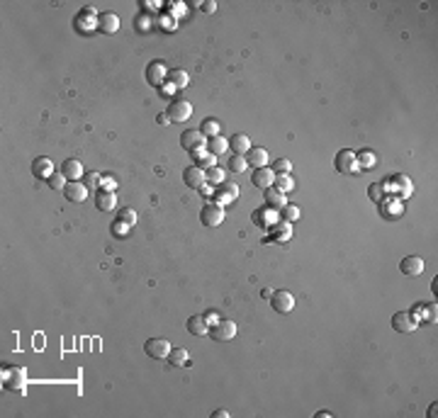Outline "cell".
<instances>
[{
  "label": "cell",
  "mask_w": 438,
  "mask_h": 418,
  "mask_svg": "<svg viewBox=\"0 0 438 418\" xmlns=\"http://www.w3.org/2000/svg\"><path fill=\"white\" fill-rule=\"evenodd\" d=\"M25 384H27V372L25 367H17V365H5L3 367V387L12 391H25Z\"/></svg>",
  "instance_id": "6da1fadb"
},
{
  "label": "cell",
  "mask_w": 438,
  "mask_h": 418,
  "mask_svg": "<svg viewBox=\"0 0 438 418\" xmlns=\"http://www.w3.org/2000/svg\"><path fill=\"white\" fill-rule=\"evenodd\" d=\"M236 331H239V326L234 324V321H229V319H219V321H215V324L210 326L207 335H210L212 341H217V343H229V341L236 338Z\"/></svg>",
  "instance_id": "7a4b0ae2"
},
{
  "label": "cell",
  "mask_w": 438,
  "mask_h": 418,
  "mask_svg": "<svg viewBox=\"0 0 438 418\" xmlns=\"http://www.w3.org/2000/svg\"><path fill=\"white\" fill-rule=\"evenodd\" d=\"M334 166L338 173L344 175H353V173H360V166H358V158H355V151L351 149H341L334 158Z\"/></svg>",
  "instance_id": "3957f363"
},
{
  "label": "cell",
  "mask_w": 438,
  "mask_h": 418,
  "mask_svg": "<svg viewBox=\"0 0 438 418\" xmlns=\"http://www.w3.org/2000/svg\"><path fill=\"white\" fill-rule=\"evenodd\" d=\"M205 139L207 136L200 129H187V131L180 134V146H183V151H187V153L193 156V153H197V151L205 149V144H207Z\"/></svg>",
  "instance_id": "277c9868"
},
{
  "label": "cell",
  "mask_w": 438,
  "mask_h": 418,
  "mask_svg": "<svg viewBox=\"0 0 438 418\" xmlns=\"http://www.w3.org/2000/svg\"><path fill=\"white\" fill-rule=\"evenodd\" d=\"M224 207L222 205H205L202 207V212H200V222H202V226H207V229H217L219 224L224 222Z\"/></svg>",
  "instance_id": "5b68a950"
},
{
  "label": "cell",
  "mask_w": 438,
  "mask_h": 418,
  "mask_svg": "<svg viewBox=\"0 0 438 418\" xmlns=\"http://www.w3.org/2000/svg\"><path fill=\"white\" fill-rule=\"evenodd\" d=\"M392 326L399 333H411L414 328H419V316L414 314V311H397V314L392 316Z\"/></svg>",
  "instance_id": "8992f818"
},
{
  "label": "cell",
  "mask_w": 438,
  "mask_h": 418,
  "mask_svg": "<svg viewBox=\"0 0 438 418\" xmlns=\"http://www.w3.org/2000/svg\"><path fill=\"white\" fill-rule=\"evenodd\" d=\"M271 307L278 311V314H290L295 309V297L290 294L288 289H275L271 294Z\"/></svg>",
  "instance_id": "52a82bcc"
},
{
  "label": "cell",
  "mask_w": 438,
  "mask_h": 418,
  "mask_svg": "<svg viewBox=\"0 0 438 418\" xmlns=\"http://www.w3.org/2000/svg\"><path fill=\"white\" fill-rule=\"evenodd\" d=\"M170 348H173V345L168 343L166 338H149V341L144 343V350H146V355H149L151 360H163V357H168Z\"/></svg>",
  "instance_id": "ba28073f"
},
{
  "label": "cell",
  "mask_w": 438,
  "mask_h": 418,
  "mask_svg": "<svg viewBox=\"0 0 438 418\" xmlns=\"http://www.w3.org/2000/svg\"><path fill=\"white\" fill-rule=\"evenodd\" d=\"M166 114L170 122H187L190 114H193V105L187 103V100H173V103L168 105Z\"/></svg>",
  "instance_id": "9c48e42d"
},
{
  "label": "cell",
  "mask_w": 438,
  "mask_h": 418,
  "mask_svg": "<svg viewBox=\"0 0 438 418\" xmlns=\"http://www.w3.org/2000/svg\"><path fill=\"white\" fill-rule=\"evenodd\" d=\"M146 81H149L154 88H161V85L168 81V68L163 61H151L146 66Z\"/></svg>",
  "instance_id": "30bf717a"
},
{
  "label": "cell",
  "mask_w": 438,
  "mask_h": 418,
  "mask_svg": "<svg viewBox=\"0 0 438 418\" xmlns=\"http://www.w3.org/2000/svg\"><path fill=\"white\" fill-rule=\"evenodd\" d=\"M88 192H90V190H88L81 180H68L66 187H64V197L68 200V202H75V205L83 202L85 197H88Z\"/></svg>",
  "instance_id": "8fae6325"
},
{
  "label": "cell",
  "mask_w": 438,
  "mask_h": 418,
  "mask_svg": "<svg viewBox=\"0 0 438 418\" xmlns=\"http://www.w3.org/2000/svg\"><path fill=\"white\" fill-rule=\"evenodd\" d=\"M251 183L258 190H268V187H273V183H275V173H273L271 168H253V175H251Z\"/></svg>",
  "instance_id": "7c38bea8"
},
{
  "label": "cell",
  "mask_w": 438,
  "mask_h": 418,
  "mask_svg": "<svg viewBox=\"0 0 438 418\" xmlns=\"http://www.w3.org/2000/svg\"><path fill=\"white\" fill-rule=\"evenodd\" d=\"M263 200H265V207H268V209H278V212L288 205V195H285V192H280L278 187H268V190H263Z\"/></svg>",
  "instance_id": "4fadbf2b"
},
{
  "label": "cell",
  "mask_w": 438,
  "mask_h": 418,
  "mask_svg": "<svg viewBox=\"0 0 438 418\" xmlns=\"http://www.w3.org/2000/svg\"><path fill=\"white\" fill-rule=\"evenodd\" d=\"M183 180H185V185H187V187H195V190H200V187L207 183V180H205V168H200V166L185 168V173H183Z\"/></svg>",
  "instance_id": "5bb4252c"
},
{
  "label": "cell",
  "mask_w": 438,
  "mask_h": 418,
  "mask_svg": "<svg viewBox=\"0 0 438 418\" xmlns=\"http://www.w3.org/2000/svg\"><path fill=\"white\" fill-rule=\"evenodd\" d=\"M61 173L66 175V180H81L85 175L83 173V163L78 158H66L61 163Z\"/></svg>",
  "instance_id": "9a60e30c"
},
{
  "label": "cell",
  "mask_w": 438,
  "mask_h": 418,
  "mask_svg": "<svg viewBox=\"0 0 438 418\" xmlns=\"http://www.w3.org/2000/svg\"><path fill=\"white\" fill-rule=\"evenodd\" d=\"M98 27L103 29V34H115L117 29H120V17H117V12H103L100 17H98Z\"/></svg>",
  "instance_id": "2e32d148"
},
{
  "label": "cell",
  "mask_w": 438,
  "mask_h": 418,
  "mask_svg": "<svg viewBox=\"0 0 438 418\" xmlns=\"http://www.w3.org/2000/svg\"><path fill=\"white\" fill-rule=\"evenodd\" d=\"M32 173L42 180H49L51 177V173H54V163H51V158H47V156H39V158H34V163H32Z\"/></svg>",
  "instance_id": "e0dca14e"
},
{
  "label": "cell",
  "mask_w": 438,
  "mask_h": 418,
  "mask_svg": "<svg viewBox=\"0 0 438 418\" xmlns=\"http://www.w3.org/2000/svg\"><path fill=\"white\" fill-rule=\"evenodd\" d=\"M95 207L103 209V212H112L117 207V195L110 192V190H98L95 192Z\"/></svg>",
  "instance_id": "ac0fdd59"
},
{
  "label": "cell",
  "mask_w": 438,
  "mask_h": 418,
  "mask_svg": "<svg viewBox=\"0 0 438 418\" xmlns=\"http://www.w3.org/2000/svg\"><path fill=\"white\" fill-rule=\"evenodd\" d=\"M399 270L404 275H421L424 272V261L419 255H407V258H402Z\"/></svg>",
  "instance_id": "d6986e66"
},
{
  "label": "cell",
  "mask_w": 438,
  "mask_h": 418,
  "mask_svg": "<svg viewBox=\"0 0 438 418\" xmlns=\"http://www.w3.org/2000/svg\"><path fill=\"white\" fill-rule=\"evenodd\" d=\"M229 149H232L236 156H246V153L251 151V139H249L246 134H234L232 139H229Z\"/></svg>",
  "instance_id": "ffe728a7"
},
{
  "label": "cell",
  "mask_w": 438,
  "mask_h": 418,
  "mask_svg": "<svg viewBox=\"0 0 438 418\" xmlns=\"http://www.w3.org/2000/svg\"><path fill=\"white\" fill-rule=\"evenodd\" d=\"M243 158H246V163H249L251 168H265L268 166V151L261 149V146H258V149H251Z\"/></svg>",
  "instance_id": "44dd1931"
},
{
  "label": "cell",
  "mask_w": 438,
  "mask_h": 418,
  "mask_svg": "<svg viewBox=\"0 0 438 418\" xmlns=\"http://www.w3.org/2000/svg\"><path fill=\"white\" fill-rule=\"evenodd\" d=\"M229 149V139H224L222 134L219 136H212V139H207V144H205V151L207 153H212V156H222L224 151Z\"/></svg>",
  "instance_id": "7402d4cb"
},
{
  "label": "cell",
  "mask_w": 438,
  "mask_h": 418,
  "mask_svg": "<svg viewBox=\"0 0 438 418\" xmlns=\"http://www.w3.org/2000/svg\"><path fill=\"white\" fill-rule=\"evenodd\" d=\"M187 331H190L193 335H207L210 324L205 321V316L195 314V316H190V319H187Z\"/></svg>",
  "instance_id": "603a6c76"
},
{
  "label": "cell",
  "mask_w": 438,
  "mask_h": 418,
  "mask_svg": "<svg viewBox=\"0 0 438 418\" xmlns=\"http://www.w3.org/2000/svg\"><path fill=\"white\" fill-rule=\"evenodd\" d=\"M168 365H173V367H183V365H190L185 348H170V353H168Z\"/></svg>",
  "instance_id": "cb8c5ba5"
},
{
  "label": "cell",
  "mask_w": 438,
  "mask_h": 418,
  "mask_svg": "<svg viewBox=\"0 0 438 418\" xmlns=\"http://www.w3.org/2000/svg\"><path fill=\"white\" fill-rule=\"evenodd\" d=\"M168 83L173 85L176 90H180V88H185V85L190 83V78H187L185 71H180V68H176V71H168Z\"/></svg>",
  "instance_id": "d4e9b609"
},
{
  "label": "cell",
  "mask_w": 438,
  "mask_h": 418,
  "mask_svg": "<svg viewBox=\"0 0 438 418\" xmlns=\"http://www.w3.org/2000/svg\"><path fill=\"white\" fill-rule=\"evenodd\" d=\"M200 131L205 134L207 139H212V136H219V134H222V124L210 117V120H205L202 124H200Z\"/></svg>",
  "instance_id": "484cf974"
},
{
  "label": "cell",
  "mask_w": 438,
  "mask_h": 418,
  "mask_svg": "<svg viewBox=\"0 0 438 418\" xmlns=\"http://www.w3.org/2000/svg\"><path fill=\"white\" fill-rule=\"evenodd\" d=\"M205 180L210 183V185H222L224 183V170L219 166L205 168Z\"/></svg>",
  "instance_id": "4316f807"
},
{
  "label": "cell",
  "mask_w": 438,
  "mask_h": 418,
  "mask_svg": "<svg viewBox=\"0 0 438 418\" xmlns=\"http://www.w3.org/2000/svg\"><path fill=\"white\" fill-rule=\"evenodd\" d=\"M421 316H424V321H429V324H436V319H438V309H436V304H419V309H416ZM416 314V316H419Z\"/></svg>",
  "instance_id": "83f0119b"
},
{
  "label": "cell",
  "mask_w": 438,
  "mask_h": 418,
  "mask_svg": "<svg viewBox=\"0 0 438 418\" xmlns=\"http://www.w3.org/2000/svg\"><path fill=\"white\" fill-rule=\"evenodd\" d=\"M273 187H278L280 192H285V195H288V192H292V190H295V180H292L290 175H275V183H273Z\"/></svg>",
  "instance_id": "f1b7e54d"
},
{
  "label": "cell",
  "mask_w": 438,
  "mask_h": 418,
  "mask_svg": "<svg viewBox=\"0 0 438 418\" xmlns=\"http://www.w3.org/2000/svg\"><path fill=\"white\" fill-rule=\"evenodd\" d=\"M292 229H290V222H280L273 226V236H275V241H288Z\"/></svg>",
  "instance_id": "f546056e"
},
{
  "label": "cell",
  "mask_w": 438,
  "mask_h": 418,
  "mask_svg": "<svg viewBox=\"0 0 438 418\" xmlns=\"http://www.w3.org/2000/svg\"><path fill=\"white\" fill-rule=\"evenodd\" d=\"M49 183V187H51V190H56V192H64V187H66V175L64 173H61V170H59V173H51V177H49L47 180Z\"/></svg>",
  "instance_id": "4dcf8cb0"
},
{
  "label": "cell",
  "mask_w": 438,
  "mask_h": 418,
  "mask_svg": "<svg viewBox=\"0 0 438 418\" xmlns=\"http://www.w3.org/2000/svg\"><path fill=\"white\" fill-rule=\"evenodd\" d=\"M280 214H282V222H290V224H292V222H297L299 214H302V212H299V207H297V205H285L282 209H280Z\"/></svg>",
  "instance_id": "1f68e13d"
},
{
  "label": "cell",
  "mask_w": 438,
  "mask_h": 418,
  "mask_svg": "<svg viewBox=\"0 0 438 418\" xmlns=\"http://www.w3.org/2000/svg\"><path fill=\"white\" fill-rule=\"evenodd\" d=\"M355 158H358V166L360 168H373L375 166V153L370 149H363L360 153H355Z\"/></svg>",
  "instance_id": "d6a6232c"
},
{
  "label": "cell",
  "mask_w": 438,
  "mask_h": 418,
  "mask_svg": "<svg viewBox=\"0 0 438 418\" xmlns=\"http://www.w3.org/2000/svg\"><path fill=\"white\" fill-rule=\"evenodd\" d=\"M271 170L275 175H290V170H292V163H290L288 158H278L275 163L271 166Z\"/></svg>",
  "instance_id": "836d02e7"
},
{
  "label": "cell",
  "mask_w": 438,
  "mask_h": 418,
  "mask_svg": "<svg viewBox=\"0 0 438 418\" xmlns=\"http://www.w3.org/2000/svg\"><path fill=\"white\" fill-rule=\"evenodd\" d=\"M83 185L88 187V190H100V185H103V175H98V173H85Z\"/></svg>",
  "instance_id": "e575fe53"
},
{
  "label": "cell",
  "mask_w": 438,
  "mask_h": 418,
  "mask_svg": "<svg viewBox=\"0 0 438 418\" xmlns=\"http://www.w3.org/2000/svg\"><path fill=\"white\" fill-rule=\"evenodd\" d=\"M246 168H249V163H246V158L243 156H236V153H234V156L229 158V170H232V173H243Z\"/></svg>",
  "instance_id": "d590c367"
},
{
  "label": "cell",
  "mask_w": 438,
  "mask_h": 418,
  "mask_svg": "<svg viewBox=\"0 0 438 418\" xmlns=\"http://www.w3.org/2000/svg\"><path fill=\"white\" fill-rule=\"evenodd\" d=\"M251 219L256 224H261V226H268V222L273 219V209H268V207H265V209H258V212H253Z\"/></svg>",
  "instance_id": "8d00e7d4"
},
{
  "label": "cell",
  "mask_w": 438,
  "mask_h": 418,
  "mask_svg": "<svg viewBox=\"0 0 438 418\" xmlns=\"http://www.w3.org/2000/svg\"><path fill=\"white\" fill-rule=\"evenodd\" d=\"M392 183H397V187H399V195H402V197L411 195V183H409V177L394 175V180H392Z\"/></svg>",
  "instance_id": "74e56055"
},
{
  "label": "cell",
  "mask_w": 438,
  "mask_h": 418,
  "mask_svg": "<svg viewBox=\"0 0 438 418\" xmlns=\"http://www.w3.org/2000/svg\"><path fill=\"white\" fill-rule=\"evenodd\" d=\"M129 231H131V226H129V224H124V222H120V219L112 224V236H117V238L129 236Z\"/></svg>",
  "instance_id": "f35d334b"
},
{
  "label": "cell",
  "mask_w": 438,
  "mask_h": 418,
  "mask_svg": "<svg viewBox=\"0 0 438 418\" xmlns=\"http://www.w3.org/2000/svg\"><path fill=\"white\" fill-rule=\"evenodd\" d=\"M193 158H197V163H200V168H202V166H207V168H212V166H215V156H212V153H207L205 149H202V151H197V153H193Z\"/></svg>",
  "instance_id": "ab89813d"
},
{
  "label": "cell",
  "mask_w": 438,
  "mask_h": 418,
  "mask_svg": "<svg viewBox=\"0 0 438 418\" xmlns=\"http://www.w3.org/2000/svg\"><path fill=\"white\" fill-rule=\"evenodd\" d=\"M117 219H120V222H124V224H129V226H134V224H137V214H134V209L124 207V209H120Z\"/></svg>",
  "instance_id": "60d3db41"
},
{
  "label": "cell",
  "mask_w": 438,
  "mask_h": 418,
  "mask_svg": "<svg viewBox=\"0 0 438 418\" xmlns=\"http://www.w3.org/2000/svg\"><path fill=\"white\" fill-rule=\"evenodd\" d=\"M385 185H370V200H383Z\"/></svg>",
  "instance_id": "b9f144b4"
},
{
  "label": "cell",
  "mask_w": 438,
  "mask_h": 418,
  "mask_svg": "<svg viewBox=\"0 0 438 418\" xmlns=\"http://www.w3.org/2000/svg\"><path fill=\"white\" fill-rule=\"evenodd\" d=\"M115 187H117V183H115L110 175H105V177H103V185H100V190H110V192H115Z\"/></svg>",
  "instance_id": "7bdbcfd3"
},
{
  "label": "cell",
  "mask_w": 438,
  "mask_h": 418,
  "mask_svg": "<svg viewBox=\"0 0 438 418\" xmlns=\"http://www.w3.org/2000/svg\"><path fill=\"white\" fill-rule=\"evenodd\" d=\"M200 8H202V12H207V15H212V12L217 10V3H212V0H207V3H202Z\"/></svg>",
  "instance_id": "ee69618b"
},
{
  "label": "cell",
  "mask_w": 438,
  "mask_h": 418,
  "mask_svg": "<svg viewBox=\"0 0 438 418\" xmlns=\"http://www.w3.org/2000/svg\"><path fill=\"white\" fill-rule=\"evenodd\" d=\"M173 93H176V88H173L170 83H163V85H161V95H173Z\"/></svg>",
  "instance_id": "f6af8a7d"
},
{
  "label": "cell",
  "mask_w": 438,
  "mask_h": 418,
  "mask_svg": "<svg viewBox=\"0 0 438 418\" xmlns=\"http://www.w3.org/2000/svg\"><path fill=\"white\" fill-rule=\"evenodd\" d=\"M205 321H207V324H210V326H212V324H215V321H219V316H217L215 311H207V314H205Z\"/></svg>",
  "instance_id": "bcb514c9"
},
{
  "label": "cell",
  "mask_w": 438,
  "mask_h": 418,
  "mask_svg": "<svg viewBox=\"0 0 438 418\" xmlns=\"http://www.w3.org/2000/svg\"><path fill=\"white\" fill-rule=\"evenodd\" d=\"M161 25H163L166 29H173V27H176V22H173V17H161Z\"/></svg>",
  "instance_id": "7dc6e473"
},
{
  "label": "cell",
  "mask_w": 438,
  "mask_h": 418,
  "mask_svg": "<svg viewBox=\"0 0 438 418\" xmlns=\"http://www.w3.org/2000/svg\"><path fill=\"white\" fill-rule=\"evenodd\" d=\"M137 27H139V29H149V19L139 17V19H137Z\"/></svg>",
  "instance_id": "c3c4849f"
},
{
  "label": "cell",
  "mask_w": 438,
  "mask_h": 418,
  "mask_svg": "<svg viewBox=\"0 0 438 418\" xmlns=\"http://www.w3.org/2000/svg\"><path fill=\"white\" fill-rule=\"evenodd\" d=\"M215 418H229V411H224V409H217L215 413H212Z\"/></svg>",
  "instance_id": "681fc988"
},
{
  "label": "cell",
  "mask_w": 438,
  "mask_h": 418,
  "mask_svg": "<svg viewBox=\"0 0 438 418\" xmlns=\"http://www.w3.org/2000/svg\"><path fill=\"white\" fill-rule=\"evenodd\" d=\"M156 122H159V124H168V114H159V117H156Z\"/></svg>",
  "instance_id": "f907efd6"
},
{
  "label": "cell",
  "mask_w": 438,
  "mask_h": 418,
  "mask_svg": "<svg viewBox=\"0 0 438 418\" xmlns=\"http://www.w3.org/2000/svg\"><path fill=\"white\" fill-rule=\"evenodd\" d=\"M317 416H319V418H331V413H329V411H319Z\"/></svg>",
  "instance_id": "816d5d0a"
}]
</instances>
